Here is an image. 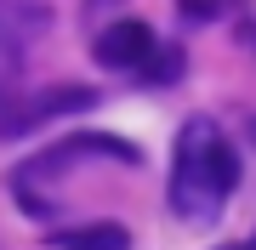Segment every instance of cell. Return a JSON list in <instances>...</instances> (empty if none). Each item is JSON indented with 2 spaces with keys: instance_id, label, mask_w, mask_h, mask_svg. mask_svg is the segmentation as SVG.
<instances>
[{
  "instance_id": "6da1fadb",
  "label": "cell",
  "mask_w": 256,
  "mask_h": 250,
  "mask_svg": "<svg viewBox=\"0 0 256 250\" xmlns=\"http://www.w3.org/2000/svg\"><path fill=\"white\" fill-rule=\"evenodd\" d=\"M239 165L234 142L216 131V120H188L176 131V154H171V211L182 222H216L222 199L239 188Z\"/></svg>"
},
{
  "instance_id": "7a4b0ae2",
  "label": "cell",
  "mask_w": 256,
  "mask_h": 250,
  "mask_svg": "<svg viewBox=\"0 0 256 250\" xmlns=\"http://www.w3.org/2000/svg\"><path fill=\"white\" fill-rule=\"evenodd\" d=\"M86 159H120V165H142V148L131 137H114V131H74V137L63 142H52L46 154H28L18 171L6 176V188H12V205H18L23 216H57V182L74 171V165H86Z\"/></svg>"
},
{
  "instance_id": "3957f363",
  "label": "cell",
  "mask_w": 256,
  "mask_h": 250,
  "mask_svg": "<svg viewBox=\"0 0 256 250\" xmlns=\"http://www.w3.org/2000/svg\"><path fill=\"white\" fill-rule=\"evenodd\" d=\"M80 108H97V85H46V91H34L28 102L0 114V142L12 137H28V131H40L46 120H63V114H80Z\"/></svg>"
},
{
  "instance_id": "277c9868",
  "label": "cell",
  "mask_w": 256,
  "mask_h": 250,
  "mask_svg": "<svg viewBox=\"0 0 256 250\" xmlns=\"http://www.w3.org/2000/svg\"><path fill=\"white\" fill-rule=\"evenodd\" d=\"M154 51H160V34H154L142 17H114V23L92 40V57L108 68V74H142Z\"/></svg>"
},
{
  "instance_id": "5b68a950",
  "label": "cell",
  "mask_w": 256,
  "mask_h": 250,
  "mask_svg": "<svg viewBox=\"0 0 256 250\" xmlns=\"http://www.w3.org/2000/svg\"><path fill=\"white\" fill-rule=\"evenodd\" d=\"M52 250H131V228L114 222V216H97V222H68L52 233Z\"/></svg>"
},
{
  "instance_id": "8992f818",
  "label": "cell",
  "mask_w": 256,
  "mask_h": 250,
  "mask_svg": "<svg viewBox=\"0 0 256 250\" xmlns=\"http://www.w3.org/2000/svg\"><path fill=\"white\" fill-rule=\"evenodd\" d=\"M40 28H46V11L40 6H6V0H0V68L23 63L28 40H34Z\"/></svg>"
},
{
  "instance_id": "52a82bcc",
  "label": "cell",
  "mask_w": 256,
  "mask_h": 250,
  "mask_svg": "<svg viewBox=\"0 0 256 250\" xmlns=\"http://www.w3.org/2000/svg\"><path fill=\"white\" fill-rule=\"evenodd\" d=\"M176 74H182V51H176V46H160L137 80H176Z\"/></svg>"
},
{
  "instance_id": "ba28073f",
  "label": "cell",
  "mask_w": 256,
  "mask_h": 250,
  "mask_svg": "<svg viewBox=\"0 0 256 250\" xmlns=\"http://www.w3.org/2000/svg\"><path fill=\"white\" fill-rule=\"evenodd\" d=\"M216 250H256V233L250 239H234V245H216Z\"/></svg>"
},
{
  "instance_id": "9c48e42d",
  "label": "cell",
  "mask_w": 256,
  "mask_h": 250,
  "mask_svg": "<svg viewBox=\"0 0 256 250\" xmlns=\"http://www.w3.org/2000/svg\"><path fill=\"white\" fill-rule=\"evenodd\" d=\"M250 142H256V120H250Z\"/></svg>"
}]
</instances>
